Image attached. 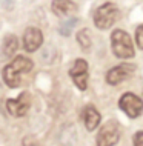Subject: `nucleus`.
<instances>
[{"mask_svg":"<svg viewBox=\"0 0 143 146\" xmlns=\"http://www.w3.org/2000/svg\"><path fill=\"white\" fill-rule=\"evenodd\" d=\"M33 62L25 56H17L9 65L3 68V80L9 88H19L22 85L23 76L33 69Z\"/></svg>","mask_w":143,"mask_h":146,"instance_id":"obj_1","label":"nucleus"},{"mask_svg":"<svg viewBox=\"0 0 143 146\" xmlns=\"http://www.w3.org/2000/svg\"><path fill=\"white\" fill-rule=\"evenodd\" d=\"M111 45L112 51L117 57L120 58H131L134 57V45L131 40L129 34L123 29H116L111 34Z\"/></svg>","mask_w":143,"mask_h":146,"instance_id":"obj_2","label":"nucleus"},{"mask_svg":"<svg viewBox=\"0 0 143 146\" xmlns=\"http://www.w3.org/2000/svg\"><path fill=\"white\" fill-rule=\"evenodd\" d=\"M120 19V11L114 3H105L94 13V23L98 29H109Z\"/></svg>","mask_w":143,"mask_h":146,"instance_id":"obj_3","label":"nucleus"},{"mask_svg":"<svg viewBox=\"0 0 143 146\" xmlns=\"http://www.w3.org/2000/svg\"><path fill=\"white\" fill-rule=\"evenodd\" d=\"M120 139V126L117 121L109 120L97 134V146H114Z\"/></svg>","mask_w":143,"mask_h":146,"instance_id":"obj_4","label":"nucleus"},{"mask_svg":"<svg viewBox=\"0 0 143 146\" xmlns=\"http://www.w3.org/2000/svg\"><path fill=\"white\" fill-rule=\"evenodd\" d=\"M118 106L131 118H137L143 112V100L132 92L123 94L120 97V100H118Z\"/></svg>","mask_w":143,"mask_h":146,"instance_id":"obj_5","label":"nucleus"},{"mask_svg":"<svg viewBox=\"0 0 143 146\" xmlns=\"http://www.w3.org/2000/svg\"><path fill=\"white\" fill-rule=\"evenodd\" d=\"M69 76L72 78L74 85L77 86L78 89L85 91L88 88V63H86L83 58H78V60L74 62L72 68L69 69Z\"/></svg>","mask_w":143,"mask_h":146,"instance_id":"obj_6","label":"nucleus"},{"mask_svg":"<svg viewBox=\"0 0 143 146\" xmlns=\"http://www.w3.org/2000/svg\"><path fill=\"white\" fill-rule=\"evenodd\" d=\"M31 106V96L29 92H22L17 98H9L6 100V108L11 115L14 117H23L26 115Z\"/></svg>","mask_w":143,"mask_h":146,"instance_id":"obj_7","label":"nucleus"},{"mask_svg":"<svg viewBox=\"0 0 143 146\" xmlns=\"http://www.w3.org/2000/svg\"><path fill=\"white\" fill-rule=\"evenodd\" d=\"M136 71V66L131 65V63H122V65L116 66V68L109 69L108 74H106V82L109 85L116 86L122 82H125L126 78H129L132 76V72Z\"/></svg>","mask_w":143,"mask_h":146,"instance_id":"obj_8","label":"nucleus"},{"mask_svg":"<svg viewBox=\"0 0 143 146\" xmlns=\"http://www.w3.org/2000/svg\"><path fill=\"white\" fill-rule=\"evenodd\" d=\"M43 43V34L39 28H28L23 35V46L28 52H34Z\"/></svg>","mask_w":143,"mask_h":146,"instance_id":"obj_9","label":"nucleus"},{"mask_svg":"<svg viewBox=\"0 0 143 146\" xmlns=\"http://www.w3.org/2000/svg\"><path fill=\"white\" fill-rule=\"evenodd\" d=\"M51 8H53L54 14L59 17H68L77 11V5L72 0H54L51 3Z\"/></svg>","mask_w":143,"mask_h":146,"instance_id":"obj_10","label":"nucleus"},{"mask_svg":"<svg viewBox=\"0 0 143 146\" xmlns=\"http://www.w3.org/2000/svg\"><path fill=\"white\" fill-rule=\"evenodd\" d=\"M100 114L94 108V106H86L85 111H83V121H85V128L88 131H94L98 125H100Z\"/></svg>","mask_w":143,"mask_h":146,"instance_id":"obj_11","label":"nucleus"},{"mask_svg":"<svg viewBox=\"0 0 143 146\" xmlns=\"http://www.w3.org/2000/svg\"><path fill=\"white\" fill-rule=\"evenodd\" d=\"M17 49H19V40H17V37L13 35V34L6 35L5 40H3V43H2V54L5 57H13L14 54L17 52Z\"/></svg>","mask_w":143,"mask_h":146,"instance_id":"obj_12","label":"nucleus"},{"mask_svg":"<svg viewBox=\"0 0 143 146\" xmlns=\"http://www.w3.org/2000/svg\"><path fill=\"white\" fill-rule=\"evenodd\" d=\"M77 42H78V45L82 46V49H89L91 48V34H89V29H82V31H78V34H77Z\"/></svg>","mask_w":143,"mask_h":146,"instance_id":"obj_13","label":"nucleus"},{"mask_svg":"<svg viewBox=\"0 0 143 146\" xmlns=\"http://www.w3.org/2000/svg\"><path fill=\"white\" fill-rule=\"evenodd\" d=\"M75 23H77V19H68L66 22H63L60 25L59 33H60L62 35H65V37H68V35L71 34V31H72V28L75 26Z\"/></svg>","mask_w":143,"mask_h":146,"instance_id":"obj_14","label":"nucleus"},{"mask_svg":"<svg viewBox=\"0 0 143 146\" xmlns=\"http://www.w3.org/2000/svg\"><path fill=\"white\" fill-rule=\"evenodd\" d=\"M136 42H137L138 48L143 49V25L136 29Z\"/></svg>","mask_w":143,"mask_h":146,"instance_id":"obj_15","label":"nucleus"},{"mask_svg":"<svg viewBox=\"0 0 143 146\" xmlns=\"http://www.w3.org/2000/svg\"><path fill=\"white\" fill-rule=\"evenodd\" d=\"M134 146H143V131H138L134 134Z\"/></svg>","mask_w":143,"mask_h":146,"instance_id":"obj_16","label":"nucleus"},{"mask_svg":"<svg viewBox=\"0 0 143 146\" xmlns=\"http://www.w3.org/2000/svg\"><path fill=\"white\" fill-rule=\"evenodd\" d=\"M23 146H40L37 143V140L33 139V137H25L23 139Z\"/></svg>","mask_w":143,"mask_h":146,"instance_id":"obj_17","label":"nucleus"}]
</instances>
